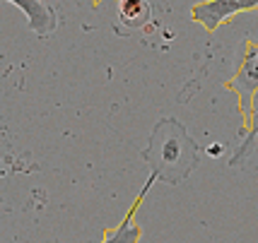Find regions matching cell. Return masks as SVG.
<instances>
[{"instance_id": "obj_4", "label": "cell", "mask_w": 258, "mask_h": 243, "mask_svg": "<svg viewBox=\"0 0 258 243\" xmlns=\"http://www.w3.org/2000/svg\"><path fill=\"white\" fill-rule=\"evenodd\" d=\"M5 3H12V5H17L24 12L27 27L36 36H51V34H56L58 15L48 3H44V0H5Z\"/></svg>"}, {"instance_id": "obj_1", "label": "cell", "mask_w": 258, "mask_h": 243, "mask_svg": "<svg viewBox=\"0 0 258 243\" xmlns=\"http://www.w3.org/2000/svg\"><path fill=\"white\" fill-rule=\"evenodd\" d=\"M143 159L152 169L150 176L155 181L176 186L196 169L201 159V147L196 144L181 121L162 118L150 133Z\"/></svg>"}, {"instance_id": "obj_7", "label": "cell", "mask_w": 258, "mask_h": 243, "mask_svg": "<svg viewBox=\"0 0 258 243\" xmlns=\"http://www.w3.org/2000/svg\"><path fill=\"white\" fill-rule=\"evenodd\" d=\"M256 140H258V94L253 97V104H251V121H248L246 135H244V142L239 144V149H234V154L229 156V166H244L246 159L253 154L256 149Z\"/></svg>"}, {"instance_id": "obj_9", "label": "cell", "mask_w": 258, "mask_h": 243, "mask_svg": "<svg viewBox=\"0 0 258 243\" xmlns=\"http://www.w3.org/2000/svg\"><path fill=\"white\" fill-rule=\"evenodd\" d=\"M92 3H94V5H99V3H106V0H92Z\"/></svg>"}, {"instance_id": "obj_5", "label": "cell", "mask_w": 258, "mask_h": 243, "mask_svg": "<svg viewBox=\"0 0 258 243\" xmlns=\"http://www.w3.org/2000/svg\"><path fill=\"white\" fill-rule=\"evenodd\" d=\"M155 183V178L150 176L147 178V183H145V188H143V193L138 195V200L133 202V207H131V212L125 214V219H123V224L116 229V231H106V241L104 243H138L140 241V236H143V229L138 226V224H133V214H135V210L140 207V202H143V198H145V193H147V188Z\"/></svg>"}, {"instance_id": "obj_8", "label": "cell", "mask_w": 258, "mask_h": 243, "mask_svg": "<svg viewBox=\"0 0 258 243\" xmlns=\"http://www.w3.org/2000/svg\"><path fill=\"white\" fill-rule=\"evenodd\" d=\"M220 152H222V144H213V147L208 149V154H213V156H217Z\"/></svg>"}, {"instance_id": "obj_6", "label": "cell", "mask_w": 258, "mask_h": 243, "mask_svg": "<svg viewBox=\"0 0 258 243\" xmlns=\"http://www.w3.org/2000/svg\"><path fill=\"white\" fill-rule=\"evenodd\" d=\"M118 20L128 29H143L152 20V5L147 0H118Z\"/></svg>"}, {"instance_id": "obj_3", "label": "cell", "mask_w": 258, "mask_h": 243, "mask_svg": "<svg viewBox=\"0 0 258 243\" xmlns=\"http://www.w3.org/2000/svg\"><path fill=\"white\" fill-rule=\"evenodd\" d=\"M253 10H258V0H203L191 8V17L193 22L203 24L208 32H215L227 20Z\"/></svg>"}, {"instance_id": "obj_2", "label": "cell", "mask_w": 258, "mask_h": 243, "mask_svg": "<svg viewBox=\"0 0 258 243\" xmlns=\"http://www.w3.org/2000/svg\"><path fill=\"white\" fill-rule=\"evenodd\" d=\"M225 87L236 94V106H239L241 121H244L241 133L246 135L248 121H251V104L258 94V44L253 39H248L244 44V51L236 60L234 75L225 82Z\"/></svg>"}]
</instances>
